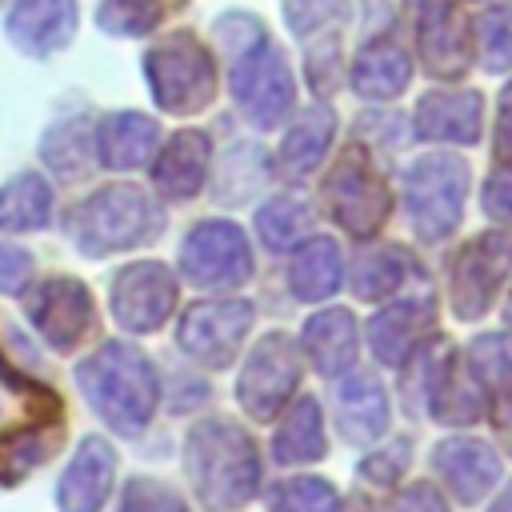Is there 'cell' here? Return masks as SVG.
Returning <instances> with one entry per match:
<instances>
[{"instance_id": "cell-1", "label": "cell", "mask_w": 512, "mask_h": 512, "mask_svg": "<svg viewBox=\"0 0 512 512\" xmlns=\"http://www.w3.org/2000/svg\"><path fill=\"white\" fill-rule=\"evenodd\" d=\"M76 384L84 400L96 408V416L120 436L144 432L160 400L152 360L124 340H108L92 356H84L76 364Z\"/></svg>"}, {"instance_id": "cell-2", "label": "cell", "mask_w": 512, "mask_h": 512, "mask_svg": "<svg viewBox=\"0 0 512 512\" xmlns=\"http://www.w3.org/2000/svg\"><path fill=\"white\" fill-rule=\"evenodd\" d=\"M184 468L196 488V500L208 512H232L248 504L260 488L256 440L232 420H200L188 432Z\"/></svg>"}, {"instance_id": "cell-3", "label": "cell", "mask_w": 512, "mask_h": 512, "mask_svg": "<svg viewBox=\"0 0 512 512\" xmlns=\"http://www.w3.org/2000/svg\"><path fill=\"white\" fill-rule=\"evenodd\" d=\"M68 236L84 256H108V252H128L160 236L164 216L152 192L136 184H108L92 196H84L68 212Z\"/></svg>"}, {"instance_id": "cell-4", "label": "cell", "mask_w": 512, "mask_h": 512, "mask_svg": "<svg viewBox=\"0 0 512 512\" xmlns=\"http://www.w3.org/2000/svg\"><path fill=\"white\" fill-rule=\"evenodd\" d=\"M144 72L152 84V100L172 116H192L216 96V64L192 32H172L152 44L144 56Z\"/></svg>"}, {"instance_id": "cell-5", "label": "cell", "mask_w": 512, "mask_h": 512, "mask_svg": "<svg viewBox=\"0 0 512 512\" xmlns=\"http://www.w3.org/2000/svg\"><path fill=\"white\" fill-rule=\"evenodd\" d=\"M468 168L456 156H420L404 172V208L420 240H444L464 212Z\"/></svg>"}, {"instance_id": "cell-6", "label": "cell", "mask_w": 512, "mask_h": 512, "mask_svg": "<svg viewBox=\"0 0 512 512\" xmlns=\"http://www.w3.org/2000/svg\"><path fill=\"white\" fill-rule=\"evenodd\" d=\"M180 272L196 288H240L252 276L248 236L232 220H200L180 244Z\"/></svg>"}, {"instance_id": "cell-7", "label": "cell", "mask_w": 512, "mask_h": 512, "mask_svg": "<svg viewBox=\"0 0 512 512\" xmlns=\"http://www.w3.org/2000/svg\"><path fill=\"white\" fill-rule=\"evenodd\" d=\"M324 196H328L332 220L352 236H372L388 220V208H392L384 176L372 168V160L360 148H348L336 160V168L324 180Z\"/></svg>"}, {"instance_id": "cell-8", "label": "cell", "mask_w": 512, "mask_h": 512, "mask_svg": "<svg viewBox=\"0 0 512 512\" xmlns=\"http://www.w3.org/2000/svg\"><path fill=\"white\" fill-rule=\"evenodd\" d=\"M296 384H300L296 344L284 332H268V336L256 340V348L248 356V364L240 372V384H236V396H240L248 416L272 420V416H280V408L288 404Z\"/></svg>"}, {"instance_id": "cell-9", "label": "cell", "mask_w": 512, "mask_h": 512, "mask_svg": "<svg viewBox=\"0 0 512 512\" xmlns=\"http://www.w3.org/2000/svg\"><path fill=\"white\" fill-rule=\"evenodd\" d=\"M292 92H296L292 72L268 40L260 48L244 52L240 60H232V96H236L240 112L248 116V124L280 128L292 108Z\"/></svg>"}, {"instance_id": "cell-10", "label": "cell", "mask_w": 512, "mask_h": 512, "mask_svg": "<svg viewBox=\"0 0 512 512\" xmlns=\"http://www.w3.org/2000/svg\"><path fill=\"white\" fill-rule=\"evenodd\" d=\"M252 328L248 300H200L180 316L176 340L204 368H228Z\"/></svg>"}, {"instance_id": "cell-11", "label": "cell", "mask_w": 512, "mask_h": 512, "mask_svg": "<svg viewBox=\"0 0 512 512\" xmlns=\"http://www.w3.org/2000/svg\"><path fill=\"white\" fill-rule=\"evenodd\" d=\"M512 268V240L504 232H484L468 240L452 260V308L460 320L488 312L504 272Z\"/></svg>"}, {"instance_id": "cell-12", "label": "cell", "mask_w": 512, "mask_h": 512, "mask_svg": "<svg viewBox=\"0 0 512 512\" xmlns=\"http://www.w3.org/2000/svg\"><path fill=\"white\" fill-rule=\"evenodd\" d=\"M176 308V276L160 260H136L112 280V312L128 332H156Z\"/></svg>"}, {"instance_id": "cell-13", "label": "cell", "mask_w": 512, "mask_h": 512, "mask_svg": "<svg viewBox=\"0 0 512 512\" xmlns=\"http://www.w3.org/2000/svg\"><path fill=\"white\" fill-rule=\"evenodd\" d=\"M28 320L32 328L60 352L76 348L88 332H92V320H96V304H92V292L72 280V276H52L44 280L32 296H28Z\"/></svg>"}, {"instance_id": "cell-14", "label": "cell", "mask_w": 512, "mask_h": 512, "mask_svg": "<svg viewBox=\"0 0 512 512\" xmlns=\"http://www.w3.org/2000/svg\"><path fill=\"white\" fill-rule=\"evenodd\" d=\"M112 480H116V452L104 440L88 436L56 484L60 512H100L112 492Z\"/></svg>"}, {"instance_id": "cell-15", "label": "cell", "mask_w": 512, "mask_h": 512, "mask_svg": "<svg viewBox=\"0 0 512 512\" xmlns=\"http://www.w3.org/2000/svg\"><path fill=\"white\" fill-rule=\"evenodd\" d=\"M432 468H436V476L448 484V492H452L460 504L484 500V496L496 488V480H500V456H496L488 444L464 440V436L436 444Z\"/></svg>"}, {"instance_id": "cell-16", "label": "cell", "mask_w": 512, "mask_h": 512, "mask_svg": "<svg viewBox=\"0 0 512 512\" xmlns=\"http://www.w3.org/2000/svg\"><path fill=\"white\" fill-rule=\"evenodd\" d=\"M76 32V0H16L8 12V40L28 56H52Z\"/></svg>"}, {"instance_id": "cell-17", "label": "cell", "mask_w": 512, "mask_h": 512, "mask_svg": "<svg viewBox=\"0 0 512 512\" xmlns=\"http://www.w3.org/2000/svg\"><path fill=\"white\" fill-rule=\"evenodd\" d=\"M420 56L432 76H460L468 68V32L464 20L448 8V0H420Z\"/></svg>"}, {"instance_id": "cell-18", "label": "cell", "mask_w": 512, "mask_h": 512, "mask_svg": "<svg viewBox=\"0 0 512 512\" xmlns=\"http://www.w3.org/2000/svg\"><path fill=\"white\" fill-rule=\"evenodd\" d=\"M208 160H212V144H208L204 132H196V128L176 132V136L160 148V156H156V164H152V180H156L160 196H168V200H188V196H196V192L204 188Z\"/></svg>"}, {"instance_id": "cell-19", "label": "cell", "mask_w": 512, "mask_h": 512, "mask_svg": "<svg viewBox=\"0 0 512 512\" xmlns=\"http://www.w3.org/2000/svg\"><path fill=\"white\" fill-rule=\"evenodd\" d=\"M156 140H160L156 120L140 112H112L96 124V156L104 168L116 172L144 168L156 156Z\"/></svg>"}, {"instance_id": "cell-20", "label": "cell", "mask_w": 512, "mask_h": 512, "mask_svg": "<svg viewBox=\"0 0 512 512\" xmlns=\"http://www.w3.org/2000/svg\"><path fill=\"white\" fill-rule=\"evenodd\" d=\"M484 100L476 92H428L416 104V132L424 140L472 144L480 136Z\"/></svg>"}, {"instance_id": "cell-21", "label": "cell", "mask_w": 512, "mask_h": 512, "mask_svg": "<svg viewBox=\"0 0 512 512\" xmlns=\"http://www.w3.org/2000/svg\"><path fill=\"white\" fill-rule=\"evenodd\" d=\"M432 300H404L392 304L384 312H376L368 320V344L376 352L380 364H404L412 356V348L420 344V336L432 328Z\"/></svg>"}, {"instance_id": "cell-22", "label": "cell", "mask_w": 512, "mask_h": 512, "mask_svg": "<svg viewBox=\"0 0 512 512\" xmlns=\"http://www.w3.org/2000/svg\"><path fill=\"white\" fill-rule=\"evenodd\" d=\"M336 416H340V432L352 444H372L388 428V396L376 384V376L368 372L344 376L336 388Z\"/></svg>"}, {"instance_id": "cell-23", "label": "cell", "mask_w": 512, "mask_h": 512, "mask_svg": "<svg viewBox=\"0 0 512 512\" xmlns=\"http://www.w3.org/2000/svg\"><path fill=\"white\" fill-rule=\"evenodd\" d=\"M304 352L320 376H344L356 360V320L344 308H324L304 324Z\"/></svg>"}, {"instance_id": "cell-24", "label": "cell", "mask_w": 512, "mask_h": 512, "mask_svg": "<svg viewBox=\"0 0 512 512\" xmlns=\"http://www.w3.org/2000/svg\"><path fill=\"white\" fill-rule=\"evenodd\" d=\"M332 136H336V116H332V108H328V104L304 108V112L288 124L284 140H280V172L292 176V180H304L308 172H316L320 160H324V152H328V144H332Z\"/></svg>"}, {"instance_id": "cell-25", "label": "cell", "mask_w": 512, "mask_h": 512, "mask_svg": "<svg viewBox=\"0 0 512 512\" xmlns=\"http://www.w3.org/2000/svg\"><path fill=\"white\" fill-rule=\"evenodd\" d=\"M408 80H412L408 52L400 44H392V40H372L352 60V88L364 100H392V96H400L408 88Z\"/></svg>"}, {"instance_id": "cell-26", "label": "cell", "mask_w": 512, "mask_h": 512, "mask_svg": "<svg viewBox=\"0 0 512 512\" xmlns=\"http://www.w3.org/2000/svg\"><path fill=\"white\" fill-rule=\"evenodd\" d=\"M340 276H344V260H340L336 240L328 236L304 240L288 260V288L296 300H308V304L332 296L340 288Z\"/></svg>"}, {"instance_id": "cell-27", "label": "cell", "mask_w": 512, "mask_h": 512, "mask_svg": "<svg viewBox=\"0 0 512 512\" xmlns=\"http://www.w3.org/2000/svg\"><path fill=\"white\" fill-rule=\"evenodd\" d=\"M272 456L280 464H312L324 456V412L320 400L300 396L288 416L280 420L276 436H272Z\"/></svg>"}, {"instance_id": "cell-28", "label": "cell", "mask_w": 512, "mask_h": 512, "mask_svg": "<svg viewBox=\"0 0 512 512\" xmlns=\"http://www.w3.org/2000/svg\"><path fill=\"white\" fill-rule=\"evenodd\" d=\"M64 440V424L60 420H36L24 428H12L0 436V484H20L36 464H44L56 444Z\"/></svg>"}, {"instance_id": "cell-29", "label": "cell", "mask_w": 512, "mask_h": 512, "mask_svg": "<svg viewBox=\"0 0 512 512\" xmlns=\"http://www.w3.org/2000/svg\"><path fill=\"white\" fill-rule=\"evenodd\" d=\"M52 216V188L40 172H16L0 184V232H36Z\"/></svg>"}, {"instance_id": "cell-30", "label": "cell", "mask_w": 512, "mask_h": 512, "mask_svg": "<svg viewBox=\"0 0 512 512\" xmlns=\"http://www.w3.org/2000/svg\"><path fill=\"white\" fill-rule=\"evenodd\" d=\"M40 156H44V164H48L56 176L76 180V176H84V172L96 164V128H88L84 120L56 124V128L44 136Z\"/></svg>"}, {"instance_id": "cell-31", "label": "cell", "mask_w": 512, "mask_h": 512, "mask_svg": "<svg viewBox=\"0 0 512 512\" xmlns=\"http://www.w3.org/2000/svg\"><path fill=\"white\" fill-rule=\"evenodd\" d=\"M408 276V252L404 248H372L352 264V288L360 300H384L392 296Z\"/></svg>"}, {"instance_id": "cell-32", "label": "cell", "mask_w": 512, "mask_h": 512, "mask_svg": "<svg viewBox=\"0 0 512 512\" xmlns=\"http://www.w3.org/2000/svg\"><path fill=\"white\" fill-rule=\"evenodd\" d=\"M308 224H312V208H308L304 200H296V196H276V200H268V204L256 212V232H260V240H264L268 248H276V252L292 248V244L308 232Z\"/></svg>"}, {"instance_id": "cell-33", "label": "cell", "mask_w": 512, "mask_h": 512, "mask_svg": "<svg viewBox=\"0 0 512 512\" xmlns=\"http://www.w3.org/2000/svg\"><path fill=\"white\" fill-rule=\"evenodd\" d=\"M272 512H344V504L328 480L296 476L272 488Z\"/></svg>"}, {"instance_id": "cell-34", "label": "cell", "mask_w": 512, "mask_h": 512, "mask_svg": "<svg viewBox=\"0 0 512 512\" xmlns=\"http://www.w3.org/2000/svg\"><path fill=\"white\" fill-rule=\"evenodd\" d=\"M96 24L112 36H144L160 24V0H100Z\"/></svg>"}, {"instance_id": "cell-35", "label": "cell", "mask_w": 512, "mask_h": 512, "mask_svg": "<svg viewBox=\"0 0 512 512\" xmlns=\"http://www.w3.org/2000/svg\"><path fill=\"white\" fill-rule=\"evenodd\" d=\"M468 368L480 384L508 388L512 384V340L508 336H480L468 348Z\"/></svg>"}, {"instance_id": "cell-36", "label": "cell", "mask_w": 512, "mask_h": 512, "mask_svg": "<svg viewBox=\"0 0 512 512\" xmlns=\"http://www.w3.org/2000/svg\"><path fill=\"white\" fill-rule=\"evenodd\" d=\"M480 60L488 72L512 68V8H488L480 16Z\"/></svg>"}, {"instance_id": "cell-37", "label": "cell", "mask_w": 512, "mask_h": 512, "mask_svg": "<svg viewBox=\"0 0 512 512\" xmlns=\"http://www.w3.org/2000/svg\"><path fill=\"white\" fill-rule=\"evenodd\" d=\"M120 512H188V504H184V496L172 492L168 484L148 480V476H132L128 488H124Z\"/></svg>"}, {"instance_id": "cell-38", "label": "cell", "mask_w": 512, "mask_h": 512, "mask_svg": "<svg viewBox=\"0 0 512 512\" xmlns=\"http://www.w3.org/2000/svg\"><path fill=\"white\" fill-rule=\"evenodd\" d=\"M216 32H220V44L228 48V56H232V60H240L244 52L260 48V44L268 40V36H264V24H260V20H252V16H244V12H232V16L216 20Z\"/></svg>"}, {"instance_id": "cell-39", "label": "cell", "mask_w": 512, "mask_h": 512, "mask_svg": "<svg viewBox=\"0 0 512 512\" xmlns=\"http://www.w3.org/2000/svg\"><path fill=\"white\" fill-rule=\"evenodd\" d=\"M484 212L496 224H512V164L496 168L488 176V184H484Z\"/></svg>"}, {"instance_id": "cell-40", "label": "cell", "mask_w": 512, "mask_h": 512, "mask_svg": "<svg viewBox=\"0 0 512 512\" xmlns=\"http://www.w3.org/2000/svg\"><path fill=\"white\" fill-rule=\"evenodd\" d=\"M404 464H408V444L400 440V444H392V448H384V452H372V456L360 464V472H364L372 484H392V480H400Z\"/></svg>"}, {"instance_id": "cell-41", "label": "cell", "mask_w": 512, "mask_h": 512, "mask_svg": "<svg viewBox=\"0 0 512 512\" xmlns=\"http://www.w3.org/2000/svg\"><path fill=\"white\" fill-rule=\"evenodd\" d=\"M28 276H32V256L16 244H0V292H8V296L24 292Z\"/></svg>"}, {"instance_id": "cell-42", "label": "cell", "mask_w": 512, "mask_h": 512, "mask_svg": "<svg viewBox=\"0 0 512 512\" xmlns=\"http://www.w3.org/2000/svg\"><path fill=\"white\" fill-rule=\"evenodd\" d=\"M388 512H448V504L440 500V492H436L428 480H416V484H408V488L392 500Z\"/></svg>"}, {"instance_id": "cell-43", "label": "cell", "mask_w": 512, "mask_h": 512, "mask_svg": "<svg viewBox=\"0 0 512 512\" xmlns=\"http://www.w3.org/2000/svg\"><path fill=\"white\" fill-rule=\"evenodd\" d=\"M492 428H496L500 444L512 452V384L500 388V396H496V404H492Z\"/></svg>"}, {"instance_id": "cell-44", "label": "cell", "mask_w": 512, "mask_h": 512, "mask_svg": "<svg viewBox=\"0 0 512 512\" xmlns=\"http://www.w3.org/2000/svg\"><path fill=\"white\" fill-rule=\"evenodd\" d=\"M496 152L512 160V84L500 96V116H496Z\"/></svg>"}, {"instance_id": "cell-45", "label": "cell", "mask_w": 512, "mask_h": 512, "mask_svg": "<svg viewBox=\"0 0 512 512\" xmlns=\"http://www.w3.org/2000/svg\"><path fill=\"white\" fill-rule=\"evenodd\" d=\"M492 512H512V484H508V488H504V492L496 496V504H492Z\"/></svg>"}, {"instance_id": "cell-46", "label": "cell", "mask_w": 512, "mask_h": 512, "mask_svg": "<svg viewBox=\"0 0 512 512\" xmlns=\"http://www.w3.org/2000/svg\"><path fill=\"white\" fill-rule=\"evenodd\" d=\"M504 316H508V320H512V296H508V308H504Z\"/></svg>"}]
</instances>
